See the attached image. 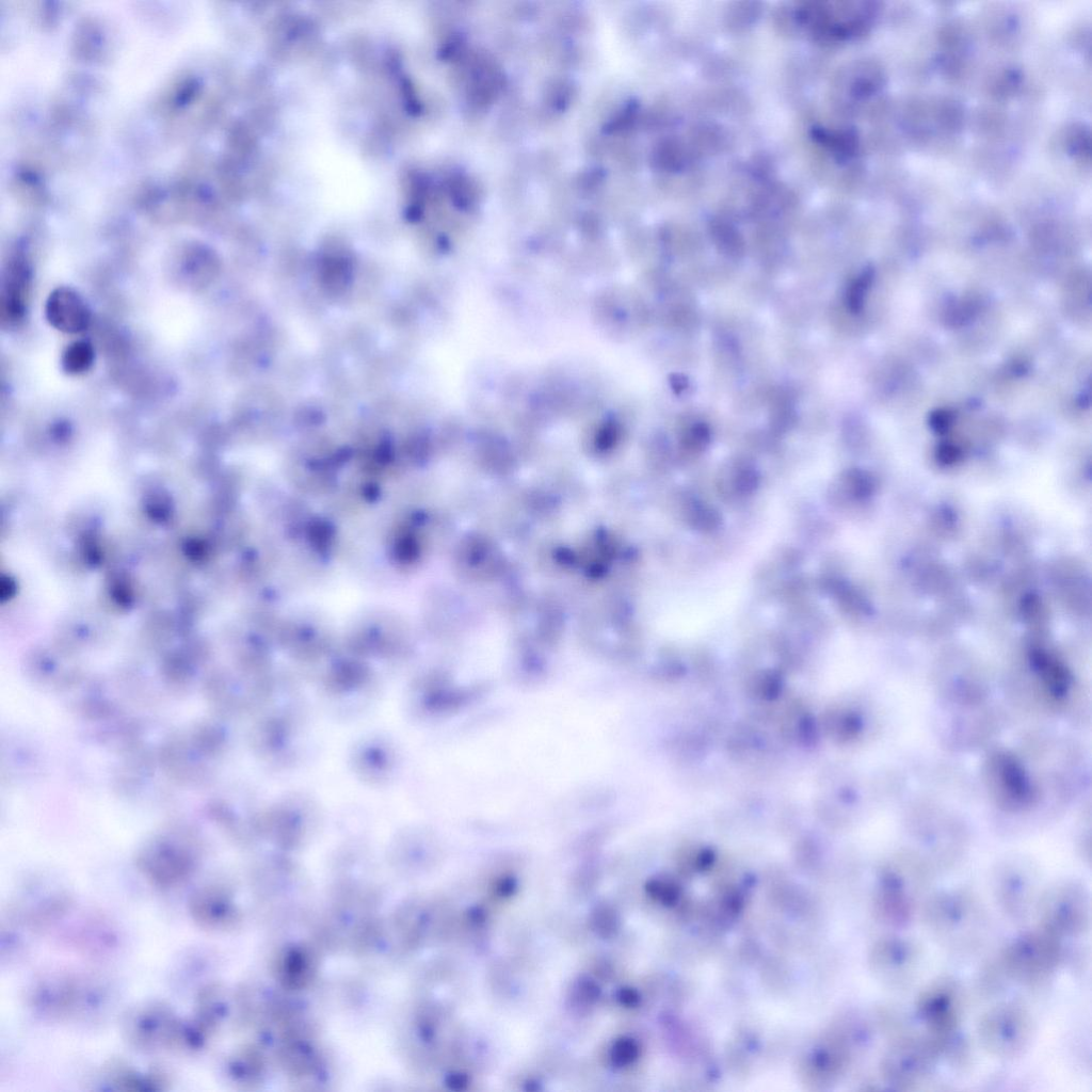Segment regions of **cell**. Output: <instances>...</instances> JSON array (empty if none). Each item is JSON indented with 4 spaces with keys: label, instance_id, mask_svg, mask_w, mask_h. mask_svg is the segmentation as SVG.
<instances>
[{
    "label": "cell",
    "instance_id": "9c48e42d",
    "mask_svg": "<svg viewBox=\"0 0 1092 1092\" xmlns=\"http://www.w3.org/2000/svg\"><path fill=\"white\" fill-rule=\"evenodd\" d=\"M181 1018L165 1003L147 1001L127 1010L122 1018L124 1040L145 1053L159 1049L179 1051Z\"/></svg>",
    "mask_w": 1092,
    "mask_h": 1092
},
{
    "label": "cell",
    "instance_id": "2e32d148",
    "mask_svg": "<svg viewBox=\"0 0 1092 1092\" xmlns=\"http://www.w3.org/2000/svg\"><path fill=\"white\" fill-rule=\"evenodd\" d=\"M94 349L84 340L70 343L62 355V367L69 374L87 371L94 363Z\"/></svg>",
    "mask_w": 1092,
    "mask_h": 1092
},
{
    "label": "cell",
    "instance_id": "4fadbf2b",
    "mask_svg": "<svg viewBox=\"0 0 1092 1092\" xmlns=\"http://www.w3.org/2000/svg\"><path fill=\"white\" fill-rule=\"evenodd\" d=\"M30 276L29 264L21 257L13 259L5 269L1 293L3 321L13 324L23 318L27 309Z\"/></svg>",
    "mask_w": 1092,
    "mask_h": 1092
},
{
    "label": "cell",
    "instance_id": "5b68a950",
    "mask_svg": "<svg viewBox=\"0 0 1092 1092\" xmlns=\"http://www.w3.org/2000/svg\"><path fill=\"white\" fill-rule=\"evenodd\" d=\"M1034 1022L1029 1009L1014 1000L1000 1001L982 1013L976 1025L979 1045L999 1060H1014L1030 1047Z\"/></svg>",
    "mask_w": 1092,
    "mask_h": 1092
},
{
    "label": "cell",
    "instance_id": "7a4b0ae2",
    "mask_svg": "<svg viewBox=\"0 0 1092 1092\" xmlns=\"http://www.w3.org/2000/svg\"><path fill=\"white\" fill-rule=\"evenodd\" d=\"M1064 941L1038 925L1010 940L994 959L1008 981L1040 986L1065 962Z\"/></svg>",
    "mask_w": 1092,
    "mask_h": 1092
},
{
    "label": "cell",
    "instance_id": "7c38bea8",
    "mask_svg": "<svg viewBox=\"0 0 1092 1092\" xmlns=\"http://www.w3.org/2000/svg\"><path fill=\"white\" fill-rule=\"evenodd\" d=\"M45 316L51 326L68 334L83 332L91 321L84 300L68 287H59L49 294Z\"/></svg>",
    "mask_w": 1092,
    "mask_h": 1092
},
{
    "label": "cell",
    "instance_id": "ac0fdd59",
    "mask_svg": "<svg viewBox=\"0 0 1092 1092\" xmlns=\"http://www.w3.org/2000/svg\"><path fill=\"white\" fill-rule=\"evenodd\" d=\"M951 419L952 415L950 412L945 410H937L932 413L930 417V423L935 430L943 432L948 428V425L951 422Z\"/></svg>",
    "mask_w": 1092,
    "mask_h": 1092
},
{
    "label": "cell",
    "instance_id": "9a60e30c",
    "mask_svg": "<svg viewBox=\"0 0 1092 1092\" xmlns=\"http://www.w3.org/2000/svg\"><path fill=\"white\" fill-rule=\"evenodd\" d=\"M209 260L199 252L186 255L181 263L177 264L176 268L179 271V277L188 286L196 288L206 284L214 268V264H211Z\"/></svg>",
    "mask_w": 1092,
    "mask_h": 1092
},
{
    "label": "cell",
    "instance_id": "3957f363",
    "mask_svg": "<svg viewBox=\"0 0 1092 1092\" xmlns=\"http://www.w3.org/2000/svg\"><path fill=\"white\" fill-rule=\"evenodd\" d=\"M930 881L916 865L892 864L886 867L874 893V914L892 929L905 928L918 918L920 909L931 894Z\"/></svg>",
    "mask_w": 1092,
    "mask_h": 1092
},
{
    "label": "cell",
    "instance_id": "ba28073f",
    "mask_svg": "<svg viewBox=\"0 0 1092 1092\" xmlns=\"http://www.w3.org/2000/svg\"><path fill=\"white\" fill-rule=\"evenodd\" d=\"M964 998L963 986L951 976L930 981L916 998V1017L922 1031L937 1043L941 1057L945 1045L961 1033Z\"/></svg>",
    "mask_w": 1092,
    "mask_h": 1092
},
{
    "label": "cell",
    "instance_id": "8fae6325",
    "mask_svg": "<svg viewBox=\"0 0 1092 1092\" xmlns=\"http://www.w3.org/2000/svg\"><path fill=\"white\" fill-rule=\"evenodd\" d=\"M1035 874L1016 866L997 871L992 882V894L1002 915L1015 925H1025L1034 918L1041 894Z\"/></svg>",
    "mask_w": 1092,
    "mask_h": 1092
},
{
    "label": "cell",
    "instance_id": "30bf717a",
    "mask_svg": "<svg viewBox=\"0 0 1092 1092\" xmlns=\"http://www.w3.org/2000/svg\"><path fill=\"white\" fill-rule=\"evenodd\" d=\"M922 958V948L916 940L892 933L873 945L870 964L877 978L886 987L904 991L917 979Z\"/></svg>",
    "mask_w": 1092,
    "mask_h": 1092
},
{
    "label": "cell",
    "instance_id": "277c9868",
    "mask_svg": "<svg viewBox=\"0 0 1092 1092\" xmlns=\"http://www.w3.org/2000/svg\"><path fill=\"white\" fill-rule=\"evenodd\" d=\"M941 1059L931 1037L905 1029L892 1035L881 1059V1076L894 1090H915L930 1078Z\"/></svg>",
    "mask_w": 1092,
    "mask_h": 1092
},
{
    "label": "cell",
    "instance_id": "6da1fadb",
    "mask_svg": "<svg viewBox=\"0 0 1092 1092\" xmlns=\"http://www.w3.org/2000/svg\"><path fill=\"white\" fill-rule=\"evenodd\" d=\"M918 919L941 947L961 956L978 950L989 930V916L983 903L967 888L932 892L925 900Z\"/></svg>",
    "mask_w": 1092,
    "mask_h": 1092
},
{
    "label": "cell",
    "instance_id": "5bb4252c",
    "mask_svg": "<svg viewBox=\"0 0 1092 1092\" xmlns=\"http://www.w3.org/2000/svg\"><path fill=\"white\" fill-rule=\"evenodd\" d=\"M188 911L199 928L208 930L222 927L228 914L223 895L212 887L194 890L188 900Z\"/></svg>",
    "mask_w": 1092,
    "mask_h": 1092
},
{
    "label": "cell",
    "instance_id": "52a82bcc",
    "mask_svg": "<svg viewBox=\"0 0 1092 1092\" xmlns=\"http://www.w3.org/2000/svg\"><path fill=\"white\" fill-rule=\"evenodd\" d=\"M27 1001L45 1017L70 1021L96 1009L100 997L86 979L71 973H52L34 981Z\"/></svg>",
    "mask_w": 1092,
    "mask_h": 1092
},
{
    "label": "cell",
    "instance_id": "e0dca14e",
    "mask_svg": "<svg viewBox=\"0 0 1092 1092\" xmlns=\"http://www.w3.org/2000/svg\"><path fill=\"white\" fill-rule=\"evenodd\" d=\"M872 279V270H865L851 285L848 291V307L852 312H860L863 308L865 294Z\"/></svg>",
    "mask_w": 1092,
    "mask_h": 1092
},
{
    "label": "cell",
    "instance_id": "8992f818",
    "mask_svg": "<svg viewBox=\"0 0 1092 1092\" xmlns=\"http://www.w3.org/2000/svg\"><path fill=\"white\" fill-rule=\"evenodd\" d=\"M1034 918L1062 941L1085 936L1091 925V897L1077 881H1059L1041 890Z\"/></svg>",
    "mask_w": 1092,
    "mask_h": 1092
}]
</instances>
